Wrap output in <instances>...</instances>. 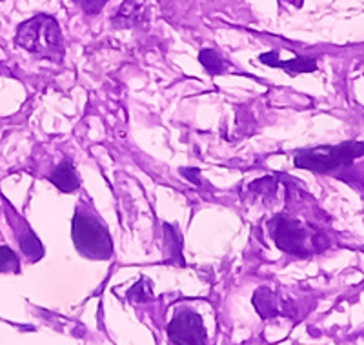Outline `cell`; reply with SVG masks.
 <instances>
[{
    "instance_id": "1",
    "label": "cell",
    "mask_w": 364,
    "mask_h": 345,
    "mask_svg": "<svg viewBox=\"0 0 364 345\" xmlns=\"http://www.w3.org/2000/svg\"><path fill=\"white\" fill-rule=\"evenodd\" d=\"M15 40L26 51H31L50 60H63V33L57 21L50 15H37L18 26Z\"/></svg>"
},
{
    "instance_id": "2",
    "label": "cell",
    "mask_w": 364,
    "mask_h": 345,
    "mask_svg": "<svg viewBox=\"0 0 364 345\" xmlns=\"http://www.w3.org/2000/svg\"><path fill=\"white\" fill-rule=\"evenodd\" d=\"M364 156V142H343L330 148L304 149L295 155V165L299 169H306L311 172H330L339 168H350L357 158Z\"/></svg>"
},
{
    "instance_id": "3",
    "label": "cell",
    "mask_w": 364,
    "mask_h": 345,
    "mask_svg": "<svg viewBox=\"0 0 364 345\" xmlns=\"http://www.w3.org/2000/svg\"><path fill=\"white\" fill-rule=\"evenodd\" d=\"M272 236L279 249L297 256H308L328 246L326 240L311 227L286 217H277L273 220Z\"/></svg>"
},
{
    "instance_id": "4",
    "label": "cell",
    "mask_w": 364,
    "mask_h": 345,
    "mask_svg": "<svg viewBox=\"0 0 364 345\" xmlns=\"http://www.w3.org/2000/svg\"><path fill=\"white\" fill-rule=\"evenodd\" d=\"M71 239L75 249L90 260H108L113 253V242L108 229L95 217L77 211L71 222Z\"/></svg>"
},
{
    "instance_id": "5",
    "label": "cell",
    "mask_w": 364,
    "mask_h": 345,
    "mask_svg": "<svg viewBox=\"0 0 364 345\" xmlns=\"http://www.w3.org/2000/svg\"><path fill=\"white\" fill-rule=\"evenodd\" d=\"M168 338L175 345H206L208 333L200 314L191 309H182L168 324Z\"/></svg>"
},
{
    "instance_id": "6",
    "label": "cell",
    "mask_w": 364,
    "mask_h": 345,
    "mask_svg": "<svg viewBox=\"0 0 364 345\" xmlns=\"http://www.w3.org/2000/svg\"><path fill=\"white\" fill-rule=\"evenodd\" d=\"M259 60L269 67H281V70H284L286 73L290 75L314 73V71H317V62L310 57H297L291 58V60H279L277 51H268V53H262L261 57H259Z\"/></svg>"
},
{
    "instance_id": "7",
    "label": "cell",
    "mask_w": 364,
    "mask_h": 345,
    "mask_svg": "<svg viewBox=\"0 0 364 345\" xmlns=\"http://www.w3.org/2000/svg\"><path fill=\"white\" fill-rule=\"evenodd\" d=\"M146 2L148 0H126L117 9L113 24L117 28H135L146 21Z\"/></svg>"
},
{
    "instance_id": "8",
    "label": "cell",
    "mask_w": 364,
    "mask_h": 345,
    "mask_svg": "<svg viewBox=\"0 0 364 345\" xmlns=\"http://www.w3.org/2000/svg\"><path fill=\"white\" fill-rule=\"evenodd\" d=\"M50 180L63 193H73V191L79 190L80 185V178L77 175V171H75L70 158L63 160L55 168V171L50 175Z\"/></svg>"
},
{
    "instance_id": "9",
    "label": "cell",
    "mask_w": 364,
    "mask_h": 345,
    "mask_svg": "<svg viewBox=\"0 0 364 345\" xmlns=\"http://www.w3.org/2000/svg\"><path fill=\"white\" fill-rule=\"evenodd\" d=\"M253 305H255L257 312L261 314V318L268 320V318L277 317L281 309H279V300L275 292L269 291V288H259L253 295Z\"/></svg>"
},
{
    "instance_id": "10",
    "label": "cell",
    "mask_w": 364,
    "mask_h": 345,
    "mask_svg": "<svg viewBox=\"0 0 364 345\" xmlns=\"http://www.w3.org/2000/svg\"><path fill=\"white\" fill-rule=\"evenodd\" d=\"M164 236H166V262L173 265H184V256H182V239L178 231L170 224H164Z\"/></svg>"
},
{
    "instance_id": "11",
    "label": "cell",
    "mask_w": 364,
    "mask_h": 345,
    "mask_svg": "<svg viewBox=\"0 0 364 345\" xmlns=\"http://www.w3.org/2000/svg\"><path fill=\"white\" fill-rule=\"evenodd\" d=\"M18 246H21L22 253L28 256L31 262H37L44 256V247H42L41 240H38L37 234L29 229L28 226L22 231H18Z\"/></svg>"
},
{
    "instance_id": "12",
    "label": "cell",
    "mask_w": 364,
    "mask_h": 345,
    "mask_svg": "<svg viewBox=\"0 0 364 345\" xmlns=\"http://www.w3.org/2000/svg\"><path fill=\"white\" fill-rule=\"evenodd\" d=\"M199 62L210 75H223L226 71V62L215 50H203L199 53Z\"/></svg>"
},
{
    "instance_id": "13",
    "label": "cell",
    "mask_w": 364,
    "mask_h": 345,
    "mask_svg": "<svg viewBox=\"0 0 364 345\" xmlns=\"http://www.w3.org/2000/svg\"><path fill=\"white\" fill-rule=\"evenodd\" d=\"M0 273H21V258L8 246H0Z\"/></svg>"
},
{
    "instance_id": "14",
    "label": "cell",
    "mask_w": 364,
    "mask_h": 345,
    "mask_svg": "<svg viewBox=\"0 0 364 345\" xmlns=\"http://www.w3.org/2000/svg\"><path fill=\"white\" fill-rule=\"evenodd\" d=\"M128 298L132 302H139V304L151 300V298H154V289H151V282H149L148 278L139 280V282H136V284L133 285V288L128 291Z\"/></svg>"
},
{
    "instance_id": "15",
    "label": "cell",
    "mask_w": 364,
    "mask_h": 345,
    "mask_svg": "<svg viewBox=\"0 0 364 345\" xmlns=\"http://www.w3.org/2000/svg\"><path fill=\"white\" fill-rule=\"evenodd\" d=\"M80 4V8L84 9V13H87V15H97V13H100V9L106 6V2L108 0H77Z\"/></svg>"
}]
</instances>
